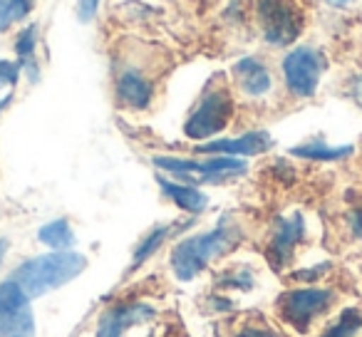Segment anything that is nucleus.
I'll use <instances>...</instances> for the list:
<instances>
[{"instance_id":"cd10ccee","label":"nucleus","mask_w":362,"mask_h":337,"mask_svg":"<svg viewBox=\"0 0 362 337\" xmlns=\"http://www.w3.org/2000/svg\"><path fill=\"white\" fill-rule=\"evenodd\" d=\"M350 97L362 107V77H355V80L350 82Z\"/></svg>"},{"instance_id":"b1692460","label":"nucleus","mask_w":362,"mask_h":337,"mask_svg":"<svg viewBox=\"0 0 362 337\" xmlns=\"http://www.w3.org/2000/svg\"><path fill=\"white\" fill-rule=\"evenodd\" d=\"M325 271H330V263H320V266H313V268H305V271H298L296 278L300 283H315L325 276Z\"/></svg>"},{"instance_id":"39448f33","label":"nucleus","mask_w":362,"mask_h":337,"mask_svg":"<svg viewBox=\"0 0 362 337\" xmlns=\"http://www.w3.org/2000/svg\"><path fill=\"white\" fill-rule=\"evenodd\" d=\"M335 302H337V295L330 288L300 285L278 295L276 312L288 327H293V330L300 332V335H308L310 327L335 307Z\"/></svg>"},{"instance_id":"9d476101","label":"nucleus","mask_w":362,"mask_h":337,"mask_svg":"<svg viewBox=\"0 0 362 337\" xmlns=\"http://www.w3.org/2000/svg\"><path fill=\"white\" fill-rule=\"evenodd\" d=\"M156 310L141 300H127L107 307L97 322V337H127L134 327L149 325Z\"/></svg>"},{"instance_id":"f03ea898","label":"nucleus","mask_w":362,"mask_h":337,"mask_svg":"<svg viewBox=\"0 0 362 337\" xmlns=\"http://www.w3.org/2000/svg\"><path fill=\"white\" fill-rule=\"evenodd\" d=\"M85 268H87V258L82 253L52 251L21 263L13 271L11 278L25 290V295L30 300H35V297H42L47 292L57 290V288L67 285L70 280H75Z\"/></svg>"},{"instance_id":"bb28decb","label":"nucleus","mask_w":362,"mask_h":337,"mask_svg":"<svg viewBox=\"0 0 362 337\" xmlns=\"http://www.w3.org/2000/svg\"><path fill=\"white\" fill-rule=\"evenodd\" d=\"M347 226H350L352 236L362 238V206L355 208V211H350V216H347Z\"/></svg>"},{"instance_id":"4468645a","label":"nucleus","mask_w":362,"mask_h":337,"mask_svg":"<svg viewBox=\"0 0 362 337\" xmlns=\"http://www.w3.org/2000/svg\"><path fill=\"white\" fill-rule=\"evenodd\" d=\"M156 184H159L161 194L176 208H181V211L192 213V216H199V213L206 211L209 196L199 187H192V184H184V182H171L166 177H156Z\"/></svg>"},{"instance_id":"c756f323","label":"nucleus","mask_w":362,"mask_h":337,"mask_svg":"<svg viewBox=\"0 0 362 337\" xmlns=\"http://www.w3.org/2000/svg\"><path fill=\"white\" fill-rule=\"evenodd\" d=\"M8 248H11V243H8V238H0V266H3V261H6Z\"/></svg>"},{"instance_id":"393cba45","label":"nucleus","mask_w":362,"mask_h":337,"mask_svg":"<svg viewBox=\"0 0 362 337\" xmlns=\"http://www.w3.org/2000/svg\"><path fill=\"white\" fill-rule=\"evenodd\" d=\"M206 305H209V312H228V310H233V300H228L223 292H211V295H209V300H206Z\"/></svg>"},{"instance_id":"6ab92c4d","label":"nucleus","mask_w":362,"mask_h":337,"mask_svg":"<svg viewBox=\"0 0 362 337\" xmlns=\"http://www.w3.org/2000/svg\"><path fill=\"white\" fill-rule=\"evenodd\" d=\"M216 285L221 290H231V292H248L256 288V276L248 266H236V268H226L216 276Z\"/></svg>"},{"instance_id":"f8f14e48","label":"nucleus","mask_w":362,"mask_h":337,"mask_svg":"<svg viewBox=\"0 0 362 337\" xmlns=\"http://www.w3.org/2000/svg\"><path fill=\"white\" fill-rule=\"evenodd\" d=\"M273 146V139L268 131H248V134L233 136V139H214L206 144H199L197 151L199 154H209V156H258L266 154Z\"/></svg>"},{"instance_id":"423d86ee","label":"nucleus","mask_w":362,"mask_h":337,"mask_svg":"<svg viewBox=\"0 0 362 337\" xmlns=\"http://www.w3.org/2000/svg\"><path fill=\"white\" fill-rule=\"evenodd\" d=\"M154 166L169 172L176 182L202 187V184H223L241 177L248 166L236 156H206V159H181V156H154Z\"/></svg>"},{"instance_id":"9b49d317","label":"nucleus","mask_w":362,"mask_h":337,"mask_svg":"<svg viewBox=\"0 0 362 337\" xmlns=\"http://www.w3.org/2000/svg\"><path fill=\"white\" fill-rule=\"evenodd\" d=\"M303 238H305V218H303V213L278 218L266 246V258L271 261V266L273 268L288 266L293 261V256H296Z\"/></svg>"},{"instance_id":"2eb2a0df","label":"nucleus","mask_w":362,"mask_h":337,"mask_svg":"<svg viewBox=\"0 0 362 337\" xmlns=\"http://www.w3.org/2000/svg\"><path fill=\"white\" fill-rule=\"evenodd\" d=\"M37 42H40V28L25 25L18 32L16 52H18V67L28 77L30 85L40 80V62H37Z\"/></svg>"},{"instance_id":"f3484780","label":"nucleus","mask_w":362,"mask_h":337,"mask_svg":"<svg viewBox=\"0 0 362 337\" xmlns=\"http://www.w3.org/2000/svg\"><path fill=\"white\" fill-rule=\"evenodd\" d=\"M352 151H355L352 146H330L320 139H313V141H308V144L293 146L291 154L300 156V159H308V161H340V159H347Z\"/></svg>"},{"instance_id":"4be33fe9","label":"nucleus","mask_w":362,"mask_h":337,"mask_svg":"<svg viewBox=\"0 0 362 337\" xmlns=\"http://www.w3.org/2000/svg\"><path fill=\"white\" fill-rule=\"evenodd\" d=\"M231 337H283V335L278 330H273V327H268V325L246 322V325H241L236 332H231Z\"/></svg>"},{"instance_id":"a878e982","label":"nucleus","mask_w":362,"mask_h":337,"mask_svg":"<svg viewBox=\"0 0 362 337\" xmlns=\"http://www.w3.org/2000/svg\"><path fill=\"white\" fill-rule=\"evenodd\" d=\"M97 8H100V0H77V16L82 23H90L97 16Z\"/></svg>"},{"instance_id":"dca6fc26","label":"nucleus","mask_w":362,"mask_h":337,"mask_svg":"<svg viewBox=\"0 0 362 337\" xmlns=\"http://www.w3.org/2000/svg\"><path fill=\"white\" fill-rule=\"evenodd\" d=\"M37 241L45 243L52 251H72L77 238L67 218H55V221L45 223V226L37 231Z\"/></svg>"},{"instance_id":"a211bd4d","label":"nucleus","mask_w":362,"mask_h":337,"mask_svg":"<svg viewBox=\"0 0 362 337\" xmlns=\"http://www.w3.org/2000/svg\"><path fill=\"white\" fill-rule=\"evenodd\" d=\"M171 231H174V226H171V223H159V226L151 228V231L139 241V246L134 248V253H132V271H134V268H139L141 263L149 261V258L166 243V238L171 236Z\"/></svg>"},{"instance_id":"1a4fd4ad","label":"nucleus","mask_w":362,"mask_h":337,"mask_svg":"<svg viewBox=\"0 0 362 337\" xmlns=\"http://www.w3.org/2000/svg\"><path fill=\"white\" fill-rule=\"evenodd\" d=\"M30 297L13 278L0 283V337H35Z\"/></svg>"},{"instance_id":"7ed1b4c3","label":"nucleus","mask_w":362,"mask_h":337,"mask_svg":"<svg viewBox=\"0 0 362 337\" xmlns=\"http://www.w3.org/2000/svg\"><path fill=\"white\" fill-rule=\"evenodd\" d=\"M159 62L151 60L149 52L144 60L127 52L112 65V92H115V102L122 110L129 112H146L156 100V90H159Z\"/></svg>"},{"instance_id":"0eeeda50","label":"nucleus","mask_w":362,"mask_h":337,"mask_svg":"<svg viewBox=\"0 0 362 337\" xmlns=\"http://www.w3.org/2000/svg\"><path fill=\"white\" fill-rule=\"evenodd\" d=\"M258 25L268 45L288 47L300 37L305 16L296 0H258Z\"/></svg>"},{"instance_id":"412c9836","label":"nucleus","mask_w":362,"mask_h":337,"mask_svg":"<svg viewBox=\"0 0 362 337\" xmlns=\"http://www.w3.org/2000/svg\"><path fill=\"white\" fill-rule=\"evenodd\" d=\"M35 0H0V32L11 30L16 23L30 16Z\"/></svg>"},{"instance_id":"7c9ffc66","label":"nucleus","mask_w":362,"mask_h":337,"mask_svg":"<svg viewBox=\"0 0 362 337\" xmlns=\"http://www.w3.org/2000/svg\"><path fill=\"white\" fill-rule=\"evenodd\" d=\"M11 102H13V95H6L3 100H0V114L8 110V105H11Z\"/></svg>"},{"instance_id":"6e6552de","label":"nucleus","mask_w":362,"mask_h":337,"mask_svg":"<svg viewBox=\"0 0 362 337\" xmlns=\"http://www.w3.org/2000/svg\"><path fill=\"white\" fill-rule=\"evenodd\" d=\"M325 55L313 45H298L283 57V80L296 100H310L325 75Z\"/></svg>"},{"instance_id":"aec40b11","label":"nucleus","mask_w":362,"mask_h":337,"mask_svg":"<svg viewBox=\"0 0 362 337\" xmlns=\"http://www.w3.org/2000/svg\"><path fill=\"white\" fill-rule=\"evenodd\" d=\"M362 330V310L357 307H347L337 315V320L332 325H327L320 335L315 337H357Z\"/></svg>"},{"instance_id":"c85d7f7f","label":"nucleus","mask_w":362,"mask_h":337,"mask_svg":"<svg viewBox=\"0 0 362 337\" xmlns=\"http://www.w3.org/2000/svg\"><path fill=\"white\" fill-rule=\"evenodd\" d=\"M320 3H325V6H332V8H347V6H352L355 0H320Z\"/></svg>"},{"instance_id":"ddd939ff","label":"nucleus","mask_w":362,"mask_h":337,"mask_svg":"<svg viewBox=\"0 0 362 337\" xmlns=\"http://www.w3.org/2000/svg\"><path fill=\"white\" fill-rule=\"evenodd\" d=\"M233 85L241 95L251 97V100H263L268 92L273 90V75L268 70L266 62L256 60V57H243L233 65L231 70Z\"/></svg>"},{"instance_id":"f257e3e1","label":"nucleus","mask_w":362,"mask_h":337,"mask_svg":"<svg viewBox=\"0 0 362 337\" xmlns=\"http://www.w3.org/2000/svg\"><path fill=\"white\" fill-rule=\"evenodd\" d=\"M241 231L233 226L231 221H221L211 231L197 233V236L181 238L174 248H171V271L181 283H189L204 273L214 261L223 258L226 253H231L233 248L241 243Z\"/></svg>"},{"instance_id":"20e7f679","label":"nucleus","mask_w":362,"mask_h":337,"mask_svg":"<svg viewBox=\"0 0 362 337\" xmlns=\"http://www.w3.org/2000/svg\"><path fill=\"white\" fill-rule=\"evenodd\" d=\"M233 112H236V102H233L228 85L221 75L211 77L184 122V134L197 141L211 139L231 124Z\"/></svg>"},{"instance_id":"5701e85b","label":"nucleus","mask_w":362,"mask_h":337,"mask_svg":"<svg viewBox=\"0 0 362 337\" xmlns=\"http://www.w3.org/2000/svg\"><path fill=\"white\" fill-rule=\"evenodd\" d=\"M18 80H21V67H18V62L0 60V90L16 87Z\"/></svg>"}]
</instances>
